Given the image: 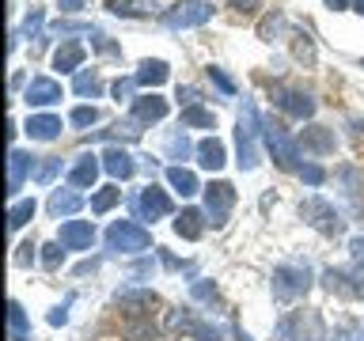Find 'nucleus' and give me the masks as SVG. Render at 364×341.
<instances>
[{
    "mask_svg": "<svg viewBox=\"0 0 364 341\" xmlns=\"http://www.w3.org/2000/svg\"><path fill=\"white\" fill-rule=\"evenodd\" d=\"M258 136H262V118L258 107L250 99H243L235 121V148H239V170H255L258 167Z\"/></svg>",
    "mask_w": 364,
    "mask_h": 341,
    "instance_id": "obj_1",
    "label": "nucleus"
},
{
    "mask_svg": "<svg viewBox=\"0 0 364 341\" xmlns=\"http://www.w3.org/2000/svg\"><path fill=\"white\" fill-rule=\"evenodd\" d=\"M277 341H326V323L315 307L284 311L277 323Z\"/></svg>",
    "mask_w": 364,
    "mask_h": 341,
    "instance_id": "obj_2",
    "label": "nucleus"
},
{
    "mask_svg": "<svg viewBox=\"0 0 364 341\" xmlns=\"http://www.w3.org/2000/svg\"><path fill=\"white\" fill-rule=\"evenodd\" d=\"M311 288V269L300 266V261H284V266L273 269V300L277 303H292Z\"/></svg>",
    "mask_w": 364,
    "mask_h": 341,
    "instance_id": "obj_3",
    "label": "nucleus"
},
{
    "mask_svg": "<svg viewBox=\"0 0 364 341\" xmlns=\"http://www.w3.org/2000/svg\"><path fill=\"white\" fill-rule=\"evenodd\" d=\"M262 141H266V148L273 152V159H277L281 170H300V167H304V163H300V144H296L273 118L262 121Z\"/></svg>",
    "mask_w": 364,
    "mask_h": 341,
    "instance_id": "obj_4",
    "label": "nucleus"
},
{
    "mask_svg": "<svg viewBox=\"0 0 364 341\" xmlns=\"http://www.w3.org/2000/svg\"><path fill=\"white\" fill-rule=\"evenodd\" d=\"M152 247V232L133 220H114L107 227V250H118V254H141V250Z\"/></svg>",
    "mask_w": 364,
    "mask_h": 341,
    "instance_id": "obj_5",
    "label": "nucleus"
},
{
    "mask_svg": "<svg viewBox=\"0 0 364 341\" xmlns=\"http://www.w3.org/2000/svg\"><path fill=\"white\" fill-rule=\"evenodd\" d=\"M300 216L315 227V232H323V235H330V239L346 232V220H341V212H338L326 197H304V201H300Z\"/></svg>",
    "mask_w": 364,
    "mask_h": 341,
    "instance_id": "obj_6",
    "label": "nucleus"
},
{
    "mask_svg": "<svg viewBox=\"0 0 364 341\" xmlns=\"http://www.w3.org/2000/svg\"><path fill=\"white\" fill-rule=\"evenodd\" d=\"M213 19V0H178L175 8L164 11V23L171 31H190V27H205Z\"/></svg>",
    "mask_w": 364,
    "mask_h": 341,
    "instance_id": "obj_7",
    "label": "nucleus"
},
{
    "mask_svg": "<svg viewBox=\"0 0 364 341\" xmlns=\"http://www.w3.org/2000/svg\"><path fill=\"white\" fill-rule=\"evenodd\" d=\"M323 288L330 296H341V300H360L364 296V261H357L353 269H326Z\"/></svg>",
    "mask_w": 364,
    "mask_h": 341,
    "instance_id": "obj_8",
    "label": "nucleus"
},
{
    "mask_svg": "<svg viewBox=\"0 0 364 341\" xmlns=\"http://www.w3.org/2000/svg\"><path fill=\"white\" fill-rule=\"evenodd\" d=\"M232 205H235V186L232 182H209V186H205V216H209L213 227L228 224Z\"/></svg>",
    "mask_w": 364,
    "mask_h": 341,
    "instance_id": "obj_9",
    "label": "nucleus"
},
{
    "mask_svg": "<svg viewBox=\"0 0 364 341\" xmlns=\"http://www.w3.org/2000/svg\"><path fill=\"white\" fill-rule=\"evenodd\" d=\"M273 102H277V107L289 114V118H311L315 114V99L307 95V91H289V87H277L273 91Z\"/></svg>",
    "mask_w": 364,
    "mask_h": 341,
    "instance_id": "obj_10",
    "label": "nucleus"
},
{
    "mask_svg": "<svg viewBox=\"0 0 364 341\" xmlns=\"http://www.w3.org/2000/svg\"><path fill=\"white\" fill-rule=\"evenodd\" d=\"M296 144L311 156H330L338 148V136H334V129H326V125H307V129L296 136Z\"/></svg>",
    "mask_w": 364,
    "mask_h": 341,
    "instance_id": "obj_11",
    "label": "nucleus"
},
{
    "mask_svg": "<svg viewBox=\"0 0 364 341\" xmlns=\"http://www.w3.org/2000/svg\"><path fill=\"white\" fill-rule=\"evenodd\" d=\"M57 243H61L65 250H91V243H95V227H91L87 220H65Z\"/></svg>",
    "mask_w": 364,
    "mask_h": 341,
    "instance_id": "obj_12",
    "label": "nucleus"
},
{
    "mask_svg": "<svg viewBox=\"0 0 364 341\" xmlns=\"http://www.w3.org/2000/svg\"><path fill=\"white\" fill-rule=\"evenodd\" d=\"M136 209H141L144 220H164V216H171V197H167V190H159V186H144L141 190V201H136Z\"/></svg>",
    "mask_w": 364,
    "mask_h": 341,
    "instance_id": "obj_13",
    "label": "nucleus"
},
{
    "mask_svg": "<svg viewBox=\"0 0 364 341\" xmlns=\"http://www.w3.org/2000/svg\"><path fill=\"white\" fill-rule=\"evenodd\" d=\"M57 99H61V84L50 80V76H34L27 84V95H23L27 107H53Z\"/></svg>",
    "mask_w": 364,
    "mask_h": 341,
    "instance_id": "obj_14",
    "label": "nucleus"
},
{
    "mask_svg": "<svg viewBox=\"0 0 364 341\" xmlns=\"http://www.w3.org/2000/svg\"><path fill=\"white\" fill-rule=\"evenodd\" d=\"M102 170H107L114 182H129L136 175V163L125 148H107V152H102Z\"/></svg>",
    "mask_w": 364,
    "mask_h": 341,
    "instance_id": "obj_15",
    "label": "nucleus"
},
{
    "mask_svg": "<svg viewBox=\"0 0 364 341\" xmlns=\"http://www.w3.org/2000/svg\"><path fill=\"white\" fill-rule=\"evenodd\" d=\"M31 170H34V156L23 152V148H11L8 152V193L11 197L23 190V178H27Z\"/></svg>",
    "mask_w": 364,
    "mask_h": 341,
    "instance_id": "obj_16",
    "label": "nucleus"
},
{
    "mask_svg": "<svg viewBox=\"0 0 364 341\" xmlns=\"http://www.w3.org/2000/svg\"><path fill=\"white\" fill-rule=\"evenodd\" d=\"M23 133L31 136V141H57L61 136V118L57 114H31L27 125H23Z\"/></svg>",
    "mask_w": 364,
    "mask_h": 341,
    "instance_id": "obj_17",
    "label": "nucleus"
},
{
    "mask_svg": "<svg viewBox=\"0 0 364 341\" xmlns=\"http://www.w3.org/2000/svg\"><path fill=\"white\" fill-rule=\"evenodd\" d=\"M167 99L164 95H156V91H152V95H141V99H133V118L136 121H164L167 118Z\"/></svg>",
    "mask_w": 364,
    "mask_h": 341,
    "instance_id": "obj_18",
    "label": "nucleus"
},
{
    "mask_svg": "<svg viewBox=\"0 0 364 341\" xmlns=\"http://www.w3.org/2000/svg\"><path fill=\"white\" fill-rule=\"evenodd\" d=\"M99 170H102V159L99 156H80L73 170H68V182L80 190H87V186H95V178H99Z\"/></svg>",
    "mask_w": 364,
    "mask_h": 341,
    "instance_id": "obj_19",
    "label": "nucleus"
},
{
    "mask_svg": "<svg viewBox=\"0 0 364 341\" xmlns=\"http://www.w3.org/2000/svg\"><path fill=\"white\" fill-rule=\"evenodd\" d=\"M198 152V163L205 167V170H220L224 163H228V152H224V141H216V136H205V141L193 148Z\"/></svg>",
    "mask_w": 364,
    "mask_h": 341,
    "instance_id": "obj_20",
    "label": "nucleus"
},
{
    "mask_svg": "<svg viewBox=\"0 0 364 341\" xmlns=\"http://www.w3.org/2000/svg\"><path fill=\"white\" fill-rule=\"evenodd\" d=\"M84 57H87V45L84 42H65L61 50L53 53V68H61V72H80Z\"/></svg>",
    "mask_w": 364,
    "mask_h": 341,
    "instance_id": "obj_21",
    "label": "nucleus"
},
{
    "mask_svg": "<svg viewBox=\"0 0 364 341\" xmlns=\"http://www.w3.org/2000/svg\"><path fill=\"white\" fill-rule=\"evenodd\" d=\"M175 235L178 239H201L205 235V212L201 209H182L178 212V220H175Z\"/></svg>",
    "mask_w": 364,
    "mask_h": 341,
    "instance_id": "obj_22",
    "label": "nucleus"
},
{
    "mask_svg": "<svg viewBox=\"0 0 364 341\" xmlns=\"http://www.w3.org/2000/svg\"><path fill=\"white\" fill-rule=\"evenodd\" d=\"M167 182H171V190H175V193H182V197H193V193L205 190L198 182V175L186 170V167H167Z\"/></svg>",
    "mask_w": 364,
    "mask_h": 341,
    "instance_id": "obj_23",
    "label": "nucleus"
},
{
    "mask_svg": "<svg viewBox=\"0 0 364 341\" xmlns=\"http://www.w3.org/2000/svg\"><path fill=\"white\" fill-rule=\"evenodd\" d=\"M175 326L186 334L190 341H220V334L209 326V323H201V318H190V315H175Z\"/></svg>",
    "mask_w": 364,
    "mask_h": 341,
    "instance_id": "obj_24",
    "label": "nucleus"
},
{
    "mask_svg": "<svg viewBox=\"0 0 364 341\" xmlns=\"http://www.w3.org/2000/svg\"><path fill=\"white\" fill-rule=\"evenodd\" d=\"M167 76H171V68L167 61H141V68H136V84H144V87H159V84H167Z\"/></svg>",
    "mask_w": 364,
    "mask_h": 341,
    "instance_id": "obj_25",
    "label": "nucleus"
},
{
    "mask_svg": "<svg viewBox=\"0 0 364 341\" xmlns=\"http://www.w3.org/2000/svg\"><path fill=\"white\" fill-rule=\"evenodd\" d=\"M8 334H11V341H31V323H27V311H23L19 300L8 303Z\"/></svg>",
    "mask_w": 364,
    "mask_h": 341,
    "instance_id": "obj_26",
    "label": "nucleus"
},
{
    "mask_svg": "<svg viewBox=\"0 0 364 341\" xmlns=\"http://www.w3.org/2000/svg\"><path fill=\"white\" fill-rule=\"evenodd\" d=\"M114 16H125V19H144V16H156V4L148 0H110L107 4Z\"/></svg>",
    "mask_w": 364,
    "mask_h": 341,
    "instance_id": "obj_27",
    "label": "nucleus"
},
{
    "mask_svg": "<svg viewBox=\"0 0 364 341\" xmlns=\"http://www.w3.org/2000/svg\"><path fill=\"white\" fill-rule=\"evenodd\" d=\"M182 125L186 129H216V114L205 110L201 102H193V107H182Z\"/></svg>",
    "mask_w": 364,
    "mask_h": 341,
    "instance_id": "obj_28",
    "label": "nucleus"
},
{
    "mask_svg": "<svg viewBox=\"0 0 364 341\" xmlns=\"http://www.w3.org/2000/svg\"><path fill=\"white\" fill-rule=\"evenodd\" d=\"M80 205H84V197H80V193H73V190H53V193H50V212H53V216H73Z\"/></svg>",
    "mask_w": 364,
    "mask_h": 341,
    "instance_id": "obj_29",
    "label": "nucleus"
},
{
    "mask_svg": "<svg viewBox=\"0 0 364 341\" xmlns=\"http://www.w3.org/2000/svg\"><path fill=\"white\" fill-rule=\"evenodd\" d=\"M73 91H76V95H91V99H95L102 91V80H99L95 68H80L76 80H73Z\"/></svg>",
    "mask_w": 364,
    "mask_h": 341,
    "instance_id": "obj_30",
    "label": "nucleus"
},
{
    "mask_svg": "<svg viewBox=\"0 0 364 341\" xmlns=\"http://www.w3.org/2000/svg\"><path fill=\"white\" fill-rule=\"evenodd\" d=\"M31 216H34V197L11 201V209H8V227H11V232H19L23 224H31Z\"/></svg>",
    "mask_w": 364,
    "mask_h": 341,
    "instance_id": "obj_31",
    "label": "nucleus"
},
{
    "mask_svg": "<svg viewBox=\"0 0 364 341\" xmlns=\"http://www.w3.org/2000/svg\"><path fill=\"white\" fill-rule=\"evenodd\" d=\"M118 201H122V190H118V186H107V190L91 193V212H99V216H102V212H110Z\"/></svg>",
    "mask_w": 364,
    "mask_h": 341,
    "instance_id": "obj_32",
    "label": "nucleus"
},
{
    "mask_svg": "<svg viewBox=\"0 0 364 341\" xmlns=\"http://www.w3.org/2000/svg\"><path fill=\"white\" fill-rule=\"evenodd\" d=\"M281 27H284V16H281V11H269V16L258 23V38L262 42H273L281 34Z\"/></svg>",
    "mask_w": 364,
    "mask_h": 341,
    "instance_id": "obj_33",
    "label": "nucleus"
},
{
    "mask_svg": "<svg viewBox=\"0 0 364 341\" xmlns=\"http://www.w3.org/2000/svg\"><path fill=\"white\" fill-rule=\"evenodd\" d=\"M330 341H364V323H360V318H349V323H341L334 330V337H330Z\"/></svg>",
    "mask_w": 364,
    "mask_h": 341,
    "instance_id": "obj_34",
    "label": "nucleus"
},
{
    "mask_svg": "<svg viewBox=\"0 0 364 341\" xmlns=\"http://www.w3.org/2000/svg\"><path fill=\"white\" fill-rule=\"evenodd\" d=\"M125 337L129 341H156V326L152 323H129L125 326Z\"/></svg>",
    "mask_w": 364,
    "mask_h": 341,
    "instance_id": "obj_35",
    "label": "nucleus"
},
{
    "mask_svg": "<svg viewBox=\"0 0 364 341\" xmlns=\"http://www.w3.org/2000/svg\"><path fill=\"white\" fill-rule=\"evenodd\" d=\"M61 175V159H46V163L34 170V182H42V186H50V182Z\"/></svg>",
    "mask_w": 364,
    "mask_h": 341,
    "instance_id": "obj_36",
    "label": "nucleus"
},
{
    "mask_svg": "<svg viewBox=\"0 0 364 341\" xmlns=\"http://www.w3.org/2000/svg\"><path fill=\"white\" fill-rule=\"evenodd\" d=\"M61 258H65V247L61 243H46L42 247V266L46 269H57V266H61Z\"/></svg>",
    "mask_w": 364,
    "mask_h": 341,
    "instance_id": "obj_37",
    "label": "nucleus"
},
{
    "mask_svg": "<svg viewBox=\"0 0 364 341\" xmlns=\"http://www.w3.org/2000/svg\"><path fill=\"white\" fill-rule=\"evenodd\" d=\"M209 76H213V84L220 87L224 95H235V84H232V76H228V72H224L220 65H209Z\"/></svg>",
    "mask_w": 364,
    "mask_h": 341,
    "instance_id": "obj_38",
    "label": "nucleus"
},
{
    "mask_svg": "<svg viewBox=\"0 0 364 341\" xmlns=\"http://www.w3.org/2000/svg\"><path fill=\"white\" fill-rule=\"evenodd\" d=\"M300 178L307 182V186H323V182H326V170L318 167V163H304V167H300Z\"/></svg>",
    "mask_w": 364,
    "mask_h": 341,
    "instance_id": "obj_39",
    "label": "nucleus"
},
{
    "mask_svg": "<svg viewBox=\"0 0 364 341\" xmlns=\"http://www.w3.org/2000/svg\"><path fill=\"white\" fill-rule=\"evenodd\" d=\"M99 121V110L95 107H76L73 110V125H80V129H87V125Z\"/></svg>",
    "mask_w": 364,
    "mask_h": 341,
    "instance_id": "obj_40",
    "label": "nucleus"
},
{
    "mask_svg": "<svg viewBox=\"0 0 364 341\" xmlns=\"http://www.w3.org/2000/svg\"><path fill=\"white\" fill-rule=\"evenodd\" d=\"M133 87H136V76H133V80H122V76H118V80L110 84V91H114V99H118V102H122V99H133Z\"/></svg>",
    "mask_w": 364,
    "mask_h": 341,
    "instance_id": "obj_41",
    "label": "nucleus"
},
{
    "mask_svg": "<svg viewBox=\"0 0 364 341\" xmlns=\"http://www.w3.org/2000/svg\"><path fill=\"white\" fill-rule=\"evenodd\" d=\"M171 156H175V159H186L190 156V141H186V136H182V133H175V136H171Z\"/></svg>",
    "mask_w": 364,
    "mask_h": 341,
    "instance_id": "obj_42",
    "label": "nucleus"
},
{
    "mask_svg": "<svg viewBox=\"0 0 364 341\" xmlns=\"http://www.w3.org/2000/svg\"><path fill=\"white\" fill-rule=\"evenodd\" d=\"M235 11H243V16H250V11H258L262 8V0H228Z\"/></svg>",
    "mask_w": 364,
    "mask_h": 341,
    "instance_id": "obj_43",
    "label": "nucleus"
},
{
    "mask_svg": "<svg viewBox=\"0 0 364 341\" xmlns=\"http://www.w3.org/2000/svg\"><path fill=\"white\" fill-rule=\"evenodd\" d=\"M38 27H42V8H31V16H27V23H23V31L34 34Z\"/></svg>",
    "mask_w": 364,
    "mask_h": 341,
    "instance_id": "obj_44",
    "label": "nucleus"
},
{
    "mask_svg": "<svg viewBox=\"0 0 364 341\" xmlns=\"http://www.w3.org/2000/svg\"><path fill=\"white\" fill-rule=\"evenodd\" d=\"M27 261H34V247H31V243H23V247H19V254H16V266H27Z\"/></svg>",
    "mask_w": 364,
    "mask_h": 341,
    "instance_id": "obj_45",
    "label": "nucleus"
},
{
    "mask_svg": "<svg viewBox=\"0 0 364 341\" xmlns=\"http://www.w3.org/2000/svg\"><path fill=\"white\" fill-rule=\"evenodd\" d=\"M349 250H353V258H357V261H364V235L349 239Z\"/></svg>",
    "mask_w": 364,
    "mask_h": 341,
    "instance_id": "obj_46",
    "label": "nucleus"
},
{
    "mask_svg": "<svg viewBox=\"0 0 364 341\" xmlns=\"http://www.w3.org/2000/svg\"><path fill=\"white\" fill-rule=\"evenodd\" d=\"M178 99L186 102V107H193V102H198V87H178Z\"/></svg>",
    "mask_w": 364,
    "mask_h": 341,
    "instance_id": "obj_47",
    "label": "nucleus"
},
{
    "mask_svg": "<svg viewBox=\"0 0 364 341\" xmlns=\"http://www.w3.org/2000/svg\"><path fill=\"white\" fill-rule=\"evenodd\" d=\"M65 318H68L65 307H53V311H50V326H65Z\"/></svg>",
    "mask_w": 364,
    "mask_h": 341,
    "instance_id": "obj_48",
    "label": "nucleus"
},
{
    "mask_svg": "<svg viewBox=\"0 0 364 341\" xmlns=\"http://www.w3.org/2000/svg\"><path fill=\"white\" fill-rule=\"evenodd\" d=\"M87 0H61V11H80Z\"/></svg>",
    "mask_w": 364,
    "mask_h": 341,
    "instance_id": "obj_49",
    "label": "nucleus"
},
{
    "mask_svg": "<svg viewBox=\"0 0 364 341\" xmlns=\"http://www.w3.org/2000/svg\"><path fill=\"white\" fill-rule=\"evenodd\" d=\"M326 4L334 8V11H346V8H353V0H326Z\"/></svg>",
    "mask_w": 364,
    "mask_h": 341,
    "instance_id": "obj_50",
    "label": "nucleus"
},
{
    "mask_svg": "<svg viewBox=\"0 0 364 341\" xmlns=\"http://www.w3.org/2000/svg\"><path fill=\"white\" fill-rule=\"evenodd\" d=\"M353 11H360V16H364V0H353Z\"/></svg>",
    "mask_w": 364,
    "mask_h": 341,
    "instance_id": "obj_51",
    "label": "nucleus"
},
{
    "mask_svg": "<svg viewBox=\"0 0 364 341\" xmlns=\"http://www.w3.org/2000/svg\"><path fill=\"white\" fill-rule=\"evenodd\" d=\"M235 337H239V341H250V337H247V334H243V330H239V334H235Z\"/></svg>",
    "mask_w": 364,
    "mask_h": 341,
    "instance_id": "obj_52",
    "label": "nucleus"
},
{
    "mask_svg": "<svg viewBox=\"0 0 364 341\" xmlns=\"http://www.w3.org/2000/svg\"><path fill=\"white\" fill-rule=\"evenodd\" d=\"M360 68H364V57H360Z\"/></svg>",
    "mask_w": 364,
    "mask_h": 341,
    "instance_id": "obj_53",
    "label": "nucleus"
}]
</instances>
